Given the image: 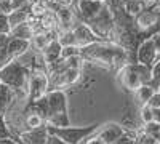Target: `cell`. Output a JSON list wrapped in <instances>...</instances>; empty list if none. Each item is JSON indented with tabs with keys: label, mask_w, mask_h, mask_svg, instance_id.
<instances>
[{
	"label": "cell",
	"mask_w": 160,
	"mask_h": 144,
	"mask_svg": "<svg viewBox=\"0 0 160 144\" xmlns=\"http://www.w3.org/2000/svg\"><path fill=\"white\" fill-rule=\"evenodd\" d=\"M32 35H34V29L28 24V21L22 22V24L15 26V27H11V31H10V37L22 38V40H29V42H31Z\"/></svg>",
	"instance_id": "cell-16"
},
{
	"label": "cell",
	"mask_w": 160,
	"mask_h": 144,
	"mask_svg": "<svg viewBox=\"0 0 160 144\" xmlns=\"http://www.w3.org/2000/svg\"><path fill=\"white\" fill-rule=\"evenodd\" d=\"M154 88L149 85V83H146V85H141L139 88H136L135 91H133V95H135V101L136 104L141 107L144 106V104H148V101L151 99V96L154 95Z\"/></svg>",
	"instance_id": "cell-15"
},
{
	"label": "cell",
	"mask_w": 160,
	"mask_h": 144,
	"mask_svg": "<svg viewBox=\"0 0 160 144\" xmlns=\"http://www.w3.org/2000/svg\"><path fill=\"white\" fill-rule=\"evenodd\" d=\"M8 40H10V35H7V34H0V48L7 47Z\"/></svg>",
	"instance_id": "cell-34"
},
{
	"label": "cell",
	"mask_w": 160,
	"mask_h": 144,
	"mask_svg": "<svg viewBox=\"0 0 160 144\" xmlns=\"http://www.w3.org/2000/svg\"><path fill=\"white\" fill-rule=\"evenodd\" d=\"M135 141H136V144H160L154 136H151V135H148V133H144L142 130L135 135Z\"/></svg>",
	"instance_id": "cell-22"
},
{
	"label": "cell",
	"mask_w": 160,
	"mask_h": 144,
	"mask_svg": "<svg viewBox=\"0 0 160 144\" xmlns=\"http://www.w3.org/2000/svg\"><path fill=\"white\" fill-rule=\"evenodd\" d=\"M146 7H149V8H154L157 11H160V0H152V2L149 5H146Z\"/></svg>",
	"instance_id": "cell-36"
},
{
	"label": "cell",
	"mask_w": 160,
	"mask_h": 144,
	"mask_svg": "<svg viewBox=\"0 0 160 144\" xmlns=\"http://www.w3.org/2000/svg\"><path fill=\"white\" fill-rule=\"evenodd\" d=\"M77 2H78V0H62V3L68 5V7H71V8H75Z\"/></svg>",
	"instance_id": "cell-37"
},
{
	"label": "cell",
	"mask_w": 160,
	"mask_h": 144,
	"mask_svg": "<svg viewBox=\"0 0 160 144\" xmlns=\"http://www.w3.org/2000/svg\"><path fill=\"white\" fill-rule=\"evenodd\" d=\"M19 141L22 144H47L48 142V128L47 125L34 128V130H24L19 133Z\"/></svg>",
	"instance_id": "cell-12"
},
{
	"label": "cell",
	"mask_w": 160,
	"mask_h": 144,
	"mask_svg": "<svg viewBox=\"0 0 160 144\" xmlns=\"http://www.w3.org/2000/svg\"><path fill=\"white\" fill-rule=\"evenodd\" d=\"M0 85H2V82H0Z\"/></svg>",
	"instance_id": "cell-40"
},
{
	"label": "cell",
	"mask_w": 160,
	"mask_h": 144,
	"mask_svg": "<svg viewBox=\"0 0 160 144\" xmlns=\"http://www.w3.org/2000/svg\"><path fill=\"white\" fill-rule=\"evenodd\" d=\"M31 48V42L29 40H22V38H15V37H10V40L7 43V50H8V55L11 59H18L22 55L28 53V50Z\"/></svg>",
	"instance_id": "cell-13"
},
{
	"label": "cell",
	"mask_w": 160,
	"mask_h": 144,
	"mask_svg": "<svg viewBox=\"0 0 160 144\" xmlns=\"http://www.w3.org/2000/svg\"><path fill=\"white\" fill-rule=\"evenodd\" d=\"M72 32H74L75 43H77L78 48H83V47H87V45H91V43L101 40V38H99L95 32H93L83 21H78V22L75 24V27L72 29Z\"/></svg>",
	"instance_id": "cell-10"
},
{
	"label": "cell",
	"mask_w": 160,
	"mask_h": 144,
	"mask_svg": "<svg viewBox=\"0 0 160 144\" xmlns=\"http://www.w3.org/2000/svg\"><path fill=\"white\" fill-rule=\"evenodd\" d=\"M148 106H151L152 109H160V93L158 91H154V95L148 101Z\"/></svg>",
	"instance_id": "cell-28"
},
{
	"label": "cell",
	"mask_w": 160,
	"mask_h": 144,
	"mask_svg": "<svg viewBox=\"0 0 160 144\" xmlns=\"http://www.w3.org/2000/svg\"><path fill=\"white\" fill-rule=\"evenodd\" d=\"M0 2H3V0H0Z\"/></svg>",
	"instance_id": "cell-39"
},
{
	"label": "cell",
	"mask_w": 160,
	"mask_h": 144,
	"mask_svg": "<svg viewBox=\"0 0 160 144\" xmlns=\"http://www.w3.org/2000/svg\"><path fill=\"white\" fill-rule=\"evenodd\" d=\"M151 38L154 40V45H155V50H157V53L160 55V32H158V34H155V35H152Z\"/></svg>",
	"instance_id": "cell-33"
},
{
	"label": "cell",
	"mask_w": 160,
	"mask_h": 144,
	"mask_svg": "<svg viewBox=\"0 0 160 144\" xmlns=\"http://www.w3.org/2000/svg\"><path fill=\"white\" fill-rule=\"evenodd\" d=\"M0 144H22L19 139H13V138H7V139H0Z\"/></svg>",
	"instance_id": "cell-35"
},
{
	"label": "cell",
	"mask_w": 160,
	"mask_h": 144,
	"mask_svg": "<svg viewBox=\"0 0 160 144\" xmlns=\"http://www.w3.org/2000/svg\"><path fill=\"white\" fill-rule=\"evenodd\" d=\"M11 11H13V7H11L10 0H3V2H0V13H2V15H10Z\"/></svg>",
	"instance_id": "cell-30"
},
{
	"label": "cell",
	"mask_w": 160,
	"mask_h": 144,
	"mask_svg": "<svg viewBox=\"0 0 160 144\" xmlns=\"http://www.w3.org/2000/svg\"><path fill=\"white\" fill-rule=\"evenodd\" d=\"M7 138H13V133L10 132V127L5 120V115L0 114V139H7Z\"/></svg>",
	"instance_id": "cell-23"
},
{
	"label": "cell",
	"mask_w": 160,
	"mask_h": 144,
	"mask_svg": "<svg viewBox=\"0 0 160 144\" xmlns=\"http://www.w3.org/2000/svg\"><path fill=\"white\" fill-rule=\"evenodd\" d=\"M66 64H68V67H74V69H80L82 67V62H83V58L82 55H75V56H71L68 59H64Z\"/></svg>",
	"instance_id": "cell-26"
},
{
	"label": "cell",
	"mask_w": 160,
	"mask_h": 144,
	"mask_svg": "<svg viewBox=\"0 0 160 144\" xmlns=\"http://www.w3.org/2000/svg\"><path fill=\"white\" fill-rule=\"evenodd\" d=\"M75 55H80V48L77 45H74V47H61V58L62 59H68V58L75 56Z\"/></svg>",
	"instance_id": "cell-25"
},
{
	"label": "cell",
	"mask_w": 160,
	"mask_h": 144,
	"mask_svg": "<svg viewBox=\"0 0 160 144\" xmlns=\"http://www.w3.org/2000/svg\"><path fill=\"white\" fill-rule=\"evenodd\" d=\"M157 55L158 53H157L154 40H152L151 37L141 40L139 45L136 47V51H135L136 62H141V64H144V66H149V67H152L154 61L157 59Z\"/></svg>",
	"instance_id": "cell-7"
},
{
	"label": "cell",
	"mask_w": 160,
	"mask_h": 144,
	"mask_svg": "<svg viewBox=\"0 0 160 144\" xmlns=\"http://www.w3.org/2000/svg\"><path fill=\"white\" fill-rule=\"evenodd\" d=\"M8 61H11V58H10V55H8V50H7V47L0 48V67L5 66V64H7Z\"/></svg>",
	"instance_id": "cell-31"
},
{
	"label": "cell",
	"mask_w": 160,
	"mask_h": 144,
	"mask_svg": "<svg viewBox=\"0 0 160 144\" xmlns=\"http://www.w3.org/2000/svg\"><path fill=\"white\" fill-rule=\"evenodd\" d=\"M139 117L142 123H148V122H152L154 120V115H152V107L148 106V104H144V106L139 107Z\"/></svg>",
	"instance_id": "cell-24"
},
{
	"label": "cell",
	"mask_w": 160,
	"mask_h": 144,
	"mask_svg": "<svg viewBox=\"0 0 160 144\" xmlns=\"http://www.w3.org/2000/svg\"><path fill=\"white\" fill-rule=\"evenodd\" d=\"M83 22L101 38V40L112 42V38H114V16H112V11L109 10V7L106 3L99 10V13L96 16H93L91 19L83 21Z\"/></svg>",
	"instance_id": "cell-4"
},
{
	"label": "cell",
	"mask_w": 160,
	"mask_h": 144,
	"mask_svg": "<svg viewBox=\"0 0 160 144\" xmlns=\"http://www.w3.org/2000/svg\"><path fill=\"white\" fill-rule=\"evenodd\" d=\"M7 16H8V22H10L11 27H15L18 24H22L29 18V5L24 7V8H19V10H13Z\"/></svg>",
	"instance_id": "cell-18"
},
{
	"label": "cell",
	"mask_w": 160,
	"mask_h": 144,
	"mask_svg": "<svg viewBox=\"0 0 160 144\" xmlns=\"http://www.w3.org/2000/svg\"><path fill=\"white\" fill-rule=\"evenodd\" d=\"M29 77H31V67L21 64L18 59L8 61L5 66L0 67V82L3 85L15 90L16 93H28L29 87Z\"/></svg>",
	"instance_id": "cell-2"
},
{
	"label": "cell",
	"mask_w": 160,
	"mask_h": 144,
	"mask_svg": "<svg viewBox=\"0 0 160 144\" xmlns=\"http://www.w3.org/2000/svg\"><path fill=\"white\" fill-rule=\"evenodd\" d=\"M80 55H82L83 61L96 62L106 69L118 71L123 64L131 62L130 61L131 55L123 47H120L114 42H106V40H99V42L80 48Z\"/></svg>",
	"instance_id": "cell-1"
},
{
	"label": "cell",
	"mask_w": 160,
	"mask_h": 144,
	"mask_svg": "<svg viewBox=\"0 0 160 144\" xmlns=\"http://www.w3.org/2000/svg\"><path fill=\"white\" fill-rule=\"evenodd\" d=\"M24 114V127L26 130H34V128H40L45 125V120L40 115L34 114V112H22Z\"/></svg>",
	"instance_id": "cell-19"
},
{
	"label": "cell",
	"mask_w": 160,
	"mask_h": 144,
	"mask_svg": "<svg viewBox=\"0 0 160 144\" xmlns=\"http://www.w3.org/2000/svg\"><path fill=\"white\" fill-rule=\"evenodd\" d=\"M47 102H48V115L50 114H59L68 112V99L62 90H48L47 91Z\"/></svg>",
	"instance_id": "cell-11"
},
{
	"label": "cell",
	"mask_w": 160,
	"mask_h": 144,
	"mask_svg": "<svg viewBox=\"0 0 160 144\" xmlns=\"http://www.w3.org/2000/svg\"><path fill=\"white\" fill-rule=\"evenodd\" d=\"M16 91L11 90L10 87L7 85H0V114H5V111L8 109V106L11 104L13 98H15Z\"/></svg>",
	"instance_id": "cell-17"
},
{
	"label": "cell",
	"mask_w": 160,
	"mask_h": 144,
	"mask_svg": "<svg viewBox=\"0 0 160 144\" xmlns=\"http://www.w3.org/2000/svg\"><path fill=\"white\" fill-rule=\"evenodd\" d=\"M157 91H158V93H160V88H158V90H157Z\"/></svg>",
	"instance_id": "cell-38"
},
{
	"label": "cell",
	"mask_w": 160,
	"mask_h": 144,
	"mask_svg": "<svg viewBox=\"0 0 160 144\" xmlns=\"http://www.w3.org/2000/svg\"><path fill=\"white\" fill-rule=\"evenodd\" d=\"M10 31H11V26H10V22H8V16L0 13V34L10 35Z\"/></svg>",
	"instance_id": "cell-27"
},
{
	"label": "cell",
	"mask_w": 160,
	"mask_h": 144,
	"mask_svg": "<svg viewBox=\"0 0 160 144\" xmlns=\"http://www.w3.org/2000/svg\"><path fill=\"white\" fill-rule=\"evenodd\" d=\"M99 123H93V125H87V127H59V128H53V127H47L50 135H55L59 139H62L68 144H80L82 141H85L90 135H93L98 130Z\"/></svg>",
	"instance_id": "cell-6"
},
{
	"label": "cell",
	"mask_w": 160,
	"mask_h": 144,
	"mask_svg": "<svg viewBox=\"0 0 160 144\" xmlns=\"http://www.w3.org/2000/svg\"><path fill=\"white\" fill-rule=\"evenodd\" d=\"M102 7L104 0H78L74 10L80 21H88L93 16H96Z\"/></svg>",
	"instance_id": "cell-8"
},
{
	"label": "cell",
	"mask_w": 160,
	"mask_h": 144,
	"mask_svg": "<svg viewBox=\"0 0 160 144\" xmlns=\"http://www.w3.org/2000/svg\"><path fill=\"white\" fill-rule=\"evenodd\" d=\"M47 144H68V142H64L62 139H59L58 136H55V135H50L48 133V142Z\"/></svg>",
	"instance_id": "cell-32"
},
{
	"label": "cell",
	"mask_w": 160,
	"mask_h": 144,
	"mask_svg": "<svg viewBox=\"0 0 160 144\" xmlns=\"http://www.w3.org/2000/svg\"><path fill=\"white\" fill-rule=\"evenodd\" d=\"M56 40L59 42L61 47H74V45H77L72 31H59V32H58V37H56Z\"/></svg>",
	"instance_id": "cell-21"
},
{
	"label": "cell",
	"mask_w": 160,
	"mask_h": 144,
	"mask_svg": "<svg viewBox=\"0 0 160 144\" xmlns=\"http://www.w3.org/2000/svg\"><path fill=\"white\" fill-rule=\"evenodd\" d=\"M95 133L98 136H101L106 141V144H114L120 136H123L127 133V130L120 123H117V122H108V123L99 125Z\"/></svg>",
	"instance_id": "cell-9"
},
{
	"label": "cell",
	"mask_w": 160,
	"mask_h": 144,
	"mask_svg": "<svg viewBox=\"0 0 160 144\" xmlns=\"http://www.w3.org/2000/svg\"><path fill=\"white\" fill-rule=\"evenodd\" d=\"M151 74H152V77H151L149 85L157 91V90L160 88V55H157V59H155V61H154V64H152V67H151Z\"/></svg>",
	"instance_id": "cell-20"
},
{
	"label": "cell",
	"mask_w": 160,
	"mask_h": 144,
	"mask_svg": "<svg viewBox=\"0 0 160 144\" xmlns=\"http://www.w3.org/2000/svg\"><path fill=\"white\" fill-rule=\"evenodd\" d=\"M85 144H106V141H104L101 136H98L96 133H93V135H90V136L85 139Z\"/></svg>",
	"instance_id": "cell-29"
},
{
	"label": "cell",
	"mask_w": 160,
	"mask_h": 144,
	"mask_svg": "<svg viewBox=\"0 0 160 144\" xmlns=\"http://www.w3.org/2000/svg\"><path fill=\"white\" fill-rule=\"evenodd\" d=\"M50 90V80H48V74L45 66L40 67L38 64L31 69V77H29V87H28V93H26V104L34 102L40 99L42 96L47 95V91Z\"/></svg>",
	"instance_id": "cell-5"
},
{
	"label": "cell",
	"mask_w": 160,
	"mask_h": 144,
	"mask_svg": "<svg viewBox=\"0 0 160 144\" xmlns=\"http://www.w3.org/2000/svg\"><path fill=\"white\" fill-rule=\"evenodd\" d=\"M151 67L144 66L141 62H127L117 71V80L122 85V88L128 91H135L141 85L151 82Z\"/></svg>",
	"instance_id": "cell-3"
},
{
	"label": "cell",
	"mask_w": 160,
	"mask_h": 144,
	"mask_svg": "<svg viewBox=\"0 0 160 144\" xmlns=\"http://www.w3.org/2000/svg\"><path fill=\"white\" fill-rule=\"evenodd\" d=\"M59 58H61V45L56 38L51 40L42 51H40V59H42L43 66H48V64L58 61Z\"/></svg>",
	"instance_id": "cell-14"
}]
</instances>
